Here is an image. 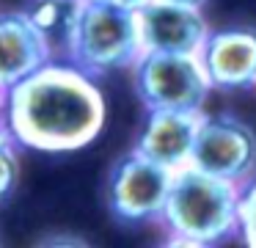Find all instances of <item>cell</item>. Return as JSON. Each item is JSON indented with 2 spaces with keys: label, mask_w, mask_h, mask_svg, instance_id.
<instances>
[{
  "label": "cell",
  "mask_w": 256,
  "mask_h": 248,
  "mask_svg": "<svg viewBox=\"0 0 256 248\" xmlns=\"http://www.w3.org/2000/svg\"><path fill=\"white\" fill-rule=\"evenodd\" d=\"M6 99H8V91L0 86V124L6 121Z\"/></svg>",
  "instance_id": "obj_16"
},
{
  "label": "cell",
  "mask_w": 256,
  "mask_h": 248,
  "mask_svg": "<svg viewBox=\"0 0 256 248\" xmlns=\"http://www.w3.org/2000/svg\"><path fill=\"white\" fill-rule=\"evenodd\" d=\"M52 58L50 44L36 31L25 9L0 11V86L6 91Z\"/></svg>",
  "instance_id": "obj_10"
},
{
  "label": "cell",
  "mask_w": 256,
  "mask_h": 248,
  "mask_svg": "<svg viewBox=\"0 0 256 248\" xmlns=\"http://www.w3.org/2000/svg\"><path fill=\"white\" fill-rule=\"evenodd\" d=\"M201 58L215 91L228 94L256 88V28L232 25L212 31Z\"/></svg>",
  "instance_id": "obj_8"
},
{
  "label": "cell",
  "mask_w": 256,
  "mask_h": 248,
  "mask_svg": "<svg viewBox=\"0 0 256 248\" xmlns=\"http://www.w3.org/2000/svg\"><path fill=\"white\" fill-rule=\"evenodd\" d=\"M20 141L6 124H0V204L14 196L20 182Z\"/></svg>",
  "instance_id": "obj_12"
},
{
  "label": "cell",
  "mask_w": 256,
  "mask_h": 248,
  "mask_svg": "<svg viewBox=\"0 0 256 248\" xmlns=\"http://www.w3.org/2000/svg\"><path fill=\"white\" fill-rule=\"evenodd\" d=\"M42 242H47V245H61V242L78 245V242H86V240H80V237H47V240H42Z\"/></svg>",
  "instance_id": "obj_15"
},
{
  "label": "cell",
  "mask_w": 256,
  "mask_h": 248,
  "mask_svg": "<svg viewBox=\"0 0 256 248\" xmlns=\"http://www.w3.org/2000/svg\"><path fill=\"white\" fill-rule=\"evenodd\" d=\"M171 3H188V6H201V9H204L206 0H171Z\"/></svg>",
  "instance_id": "obj_17"
},
{
  "label": "cell",
  "mask_w": 256,
  "mask_h": 248,
  "mask_svg": "<svg viewBox=\"0 0 256 248\" xmlns=\"http://www.w3.org/2000/svg\"><path fill=\"white\" fill-rule=\"evenodd\" d=\"M108 105L94 75L69 58H52L8 88L6 121L22 149L69 154L105 130Z\"/></svg>",
  "instance_id": "obj_1"
},
{
  "label": "cell",
  "mask_w": 256,
  "mask_h": 248,
  "mask_svg": "<svg viewBox=\"0 0 256 248\" xmlns=\"http://www.w3.org/2000/svg\"><path fill=\"white\" fill-rule=\"evenodd\" d=\"M94 3H105L113 9H127V11H138L140 6H146L149 0H94Z\"/></svg>",
  "instance_id": "obj_14"
},
{
  "label": "cell",
  "mask_w": 256,
  "mask_h": 248,
  "mask_svg": "<svg viewBox=\"0 0 256 248\" xmlns=\"http://www.w3.org/2000/svg\"><path fill=\"white\" fill-rule=\"evenodd\" d=\"M240 185L193 163L179 168L160 220L166 242L204 248L234 240L240 229Z\"/></svg>",
  "instance_id": "obj_2"
},
{
  "label": "cell",
  "mask_w": 256,
  "mask_h": 248,
  "mask_svg": "<svg viewBox=\"0 0 256 248\" xmlns=\"http://www.w3.org/2000/svg\"><path fill=\"white\" fill-rule=\"evenodd\" d=\"M204 113L206 110H146L135 149L174 171L184 168L193 160Z\"/></svg>",
  "instance_id": "obj_9"
},
{
  "label": "cell",
  "mask_w": 256,
  "mask_h": 248,
  "mask_svg": "<svg viewBox=\"0 0 256 248\" xmlns=\"http://www.w3.org/2000/svg\"><path fill=\"white\" fill-rule=\"evenodd\" d=\"M132 86L146 110H204L215 91L201 53H144Z\"/></svg>",
  "instance_id": "obj_4"
},
{
  "label": "cell",
  "mask_w": 256,
  "mask_h": 248,
  "mask_svg": "<svg viewBox=\"0 0 256 248\" xmlns=\"http://www.w3.org/2000/svg\"><path fill=\"white\" fill-rule=\"evenodd\" d=\"M140 55H144V42H140L138 11L86 0L78 33L69 50V61H74L80 69L100 80L124 69L132 72Z\"/></svg>",
  "instance_id": "obj_3"
},
{
  "label": "cell",
  "mask_w": 256,
  "mask_h": 248,
  "mask_svg": "<svg viewBox=\"0 0 256 248\" xmlns=\"http://www.w3.org/2000/svg\"><path fill=\"white\" fill-rule=\"evenodd\" d=\"M86 0H28L25 14L44 36L56 58H69Z\"/></svg>",
  "instance_id": "obj_11"
},
{
  "label": "cell",
  "mask_w": 256,
  "mask_h": 248,
  "mask_svg": "<svg viewBox=\"0 0 256 248\" xmlns=\"http://www.w3.org/2000/svg\"><path fill=\"white\" fill-rule=\"evenodd\" d=\"M144 53H201L212 28L201 6L149 0L138 9Z\"/></svg>",
  "instance_id": "obj_7"
},
{
  "label": "cell",
  "mask_w": 256,
  "mask_h": 248,
  "mask_svg": "<svg viewBox=\"0 0 256 248\" xmlns=\"http://www.w3.org/2000/svg\"><path fill=\"white\" fill-rule=\"evenodd\" d=\"M190 163L242 187L256 176V130L234 113H204Z\"/></svg>",
  "instance_id": "obj_6"
},
{
  "label": "cell",
  "mask_w": 256,
  "mask_h": 248,
  "mask_svg": "<svg viewBox=\"0 0 256 248\" xmlns=\"http://www.w3.org/2000/svg\"><path fill=\"white\" fill-rule=\"evenodd\" d=\"M176 171L152 160L140 149H130L108 174V209L118 223H160Z\"/></svg>",
  "instance_id": "obj_5"
},
{
  "label": "cell",
  "mask_w": 256,
  "mask_h": 248,
  "mask_svg": "<svg viewBox=\"0 0 256 248\" xmlns=\"http://www.w3.org/2000/svg\"><path fill=\"white\" fill-rule=\"evenodd\" d=\"M237 240L248 248H256V176L240 190V229Z\"/></svg>",
  "instance_id": "obj_13"
}]
</instances>
